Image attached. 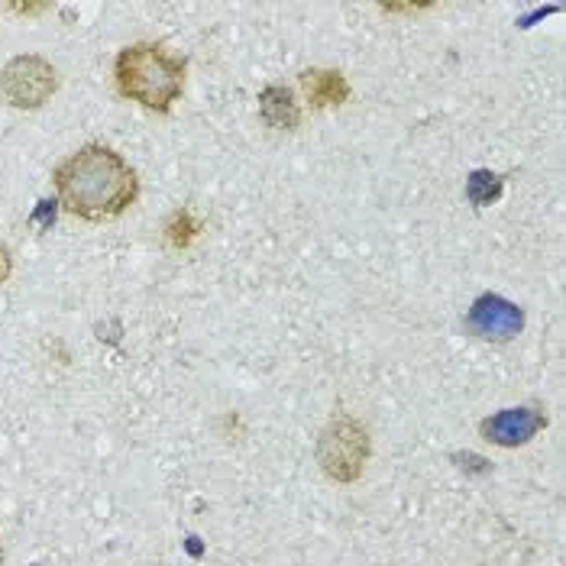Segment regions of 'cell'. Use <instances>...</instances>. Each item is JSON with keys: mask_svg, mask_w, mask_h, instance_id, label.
<instances>
[{"mask_svg": "<svg viewBox=\"0 0 566 566\" xmlns=\"http://www.w3.org/2000/svg\"><path fill=\"white\" fill-rule=\"evenodd\" d=\"M369 453H373L369 431L353 415H334L317 437V447H314V457H317V467L324 470V476L344 482V485L363 476Z\"/></svg>", "mask_w": 566, "mask_h": 566, "instance_id": "3", "label": "cell"}, {"mask_svg": "<svg viewBox=\"0 0 566 566\" xmlns=\"http://www.w3.org/2000/svg\"><path fill=\"white\" fill-rule=\"evenodd\" d=\"M453 460H460V463H457L460 470L476 473V476H485V473L492 470V463H489V460H482V457H476V453H457Z\"/></svg>", "mask_w": 566, "mask_h": 566, "instance_id": "11", "label": "cell"}, {"mask_svg": "<svg viewBox=\"0 0 566 566\" xmlns=\"http://www.w3.org/2000/svg\"><path fill=\"white\" fill-rule=\"evenodd\" d=\"M382 10H389V13H418V10H431V3H386Z\"/></svg>", "mask_w": 566, "mask_h": 566, "instance_id": "12", "label": "cell"}, {"mask_svg": "<svg viewBox=\"0 0 566 566\" xmlns=\"http://www.w3.org/2000/svg\"><path fill=\"white\" fill-rule=\"evenodd\" d=\"M59 205L87 223L124 218L139 198V178L133 166L111 146L87 143L52 172Z\"/></svg>", "mask_w": 566, "mask_h": 566, "instance_id": "1", "label": "cell"}, {"mask_svg": "<svg viewBox=\"0 0 566 566\" xmlns=\"http://www.w3.org/2000/svg\"><path fill=\"white\" fill-rule=\"evenodd\" d=\"M10 272H13V256H10V250L0 243V285L10 279Z\"/></svg>", "mask_w": 566, "mask_h": 566, "instance_id": "13", "label": "cell"}, {"mask_svg": "<svg viewBox=\"0 0 566 566\" xmlns=\"http://www.w3.org/2000/svg\"><path fill=\"white\" fill-rule=\"evenodd\" d=\"M0 566H3V547H0Z\"/></svg>", "mask_w": 566, "mask_h": 566, "instance_id": "15", "label": "cell"}, {"mask_svg": "<svg viewBox=\"0 0 566 566\" xmlns=\"http://www.w3.org/2000/svg\"><path fill=\"white\" fill-rule=\"evenodd\" d=\"M59 91V72L43 55H17L0 69V94L17 111H40Z\"/></svg>", "mask_w": 566, "mask_h": 566, "instance_id": "4", "label": "cell"}, {"mask_svg": "<svg viewBox=\"0 0 566 566\" xmlns=\"http://www.w3.org/2000/svg\"><path fill=\"white\" fill-rule=\"evenodd\" d=\"M198 237H201V223L195 220L191 211H175L166 223V243L172 250H188Z\"/></svg>", "mask_w": 566, "mask_h": 566, "instance_id": "10", "label": "cell"}, {"mask_svg": "<svg viewBox=\"0 0 566 566\" xmlns=\"http://www.w3.org/2000/svg\"><path fill=\"white\" fill-rule=\"evenodd\" d=\"M185 72H188V62L169 52L166 45L156 43L124 45L114 62L117 91L127 101H136L139 107L156 111V114L172 111L175 101L185 91Z\"/></svg>", "mask_w": 566, "mask_h": 566, "instance_id": "2", "label": "cell"}, {"mask_svg": "<svg viewBox=\"0 0 566 566\" xmlns=\"http://www.w3.org/2000/svg\"><path fill=\"white\" fill-rule=\"evenodd\" d=\"M505 191V178L499 172H489V169H476L467 178V201L473 208H492Z\"/></svg>", "mask_w": 566, "mask_h": 566, "instance_id": "9", "label": "cell"}, {"mask_svg": "<svg viewBox=\"0 0 566 566\" xmlns=\"http://www.w3.org/2000/svg\"><path fill=\"white\" fill-rule=\"evenodd\" d=\"M467 331L489 344H509L524 331V311L502 295L485 292L467 311Z\"/></svg>", "mask_w": 566, "mask_h": 566, "instance_id": "5", "label": "cell"}, {"mask_svg": "<svg viewBox=\"0 0 566 566\" xmlns=\"http://www.w3.org/2000/svg\"><path fill=\"white\" fill-rule=\"evenodd\" d=\"M52 3H10V10H17V13H27V17H36V13H45Z\"/></svg>", "mask_w": 566, "mask_h": 566, "instance_id": "14", "label": "cell"}, {"mask_svg": "<svg viewBox=\"0 0 566 566\" xmlns=\"http://www.w3.org/2000/svg\"><path fill=\"white\" fill-rule=\"evenodd\" d=\"M260 114L272 130L292 133L302 124V107H298L295 91L289 85H279V82L260 91Z\"/></svg>", "mask_w": 566, "mask_h": 566, "instance_id": "8", "label": "cell"}, {"mask_svg": "<svg viewBox=\"0 0 566 566\" xmlns=\"http://www.w3.org/2000/svg\"><path fill=\"white\" fill-rule=\"evenodd\" d=\"M298 85L305 91L311 111L340 107L349 101V82L337 69H305L298 75Z\"/></svg>", "mask_w": 566, "mask_h": 566, "instance_id": "7", "label": "cell"}, {"mask_svg": "<svg viewBox=\"0 0 566 566\" xmlns=\"http://www.w3.org/2000/svg\"><path fill=\"white\" fill-rule=\"evenodd\" d=\"M547 428V415L544 408H534V405H522V408H502L489 418L480 421V437L492 447H505V450H515L531 443L534 437Z\"/></svg>", "mask_w": 566, "mask_h": 566, "instance_id": "6", "label": "cell"}]
</instances>
